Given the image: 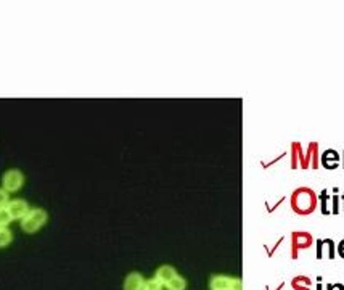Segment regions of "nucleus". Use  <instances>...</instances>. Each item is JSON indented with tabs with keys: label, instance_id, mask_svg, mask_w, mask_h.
Wrapping results in <instances>:
<instances>
[{
	"label": "nucleus",
	"instance_id": "f257e3e1",
	"mask_svg": "<svg viewBox=\"0 0 344 290\" xmlns=\"http://www.w3.org/2000/svg\"><path fill=\"white\" fill-rule=\"evenodd\" d=\"M317 193L309 187H299L291 195V208L296 211L298 215H310L317 208Z\"/></svg>",
	"mask_w": 344,
	"mask_h": 290
},
{
	"label": "nucleus",
	"instance_id": "f03ea898",
	"mask_svg": "<svg viewBox=\"0 0 344 290\" xmlns=\"http://www.w3.org/2000/svg\"><path fill=\"white\" fill-rule=\"evenodd\" d=\"M48 219V215L45 210L42 208H32L29 210L23 219H21V229L26 234H36L37 231H41L45 222Z\"/></svg>",
	"mask_w": 344,
	"mask_h": 290
},
{
	"label": "nucleus",
	"instance_id": "7ed1b4c3",
	"mask_svg": "<svg viewBox=\"0 0 344 290\" xmlns=\"http://www.w3.org/2000/svg\"><path fill=\"white\" fill-rule=\"evenodd\" d=\"M211 290H243L240 279L229 276H213L209 281Z\"/></svg>",
	"mask_w": 344,
	"mask_h": 290
},
{
	"label": "nucleus",
	"instance_id": "20e7f679",
	"mask_svg": "<svg viewBox=\"0 0 344 290\" xmlns=\"http://www.w3.org/2000/svg\"><path fill=\"white\" fill-rule=\"evenodd\" d=\"M24 176L20 169H8L2 177V186L7 192H16L23 187Z\"/></svg>",
	"mask_w": 344,
	"mask_h": 290
},
{
	"label": "nucleus",
	"instance_id": "39448f33",
	"mask_svg": "<svg viewBox=\"0 0 344 290\" xmlns=\"http://www.w3.org/2000/svg\"><path fill=\"white\" fill-rule=\"evenodd\" d=\"M293 258H298V250L309 248L312 245V236L309 232H293Z\"/></svg>",
	"mask_w": 344,
	"mask_h": 290
},
{
	"label": "nucleus",
	"instance_id": "423d86ee",
	"mask_svg": "<svg viewBox=\"0 0 344 290\" xmlns=\"http://www.w3.org/2000/svg\"><path fill=\"white\" fill-rule=\"evenodd\" d=\"M8 213L12 215L13 219H23V218L29 213V205L26 203V200L16 198V200H10V203L7 205Z\"/></svg>",
	"mask_w": 344,
	"mask_h": 290
},
{
	"label": "nucleus",
	"instance_id": "0eeeda50",
	"mask_svg": "<svg viewBox=\"0 0 344 290\" xmlns=\"http://www.w3.org/2000/svg\"><path fill=\"white\" fill-rule=\"evenodd\" d=\"M302 168H319V144L317 142H310L307 153L304 155V163Z\"/></svg>",
	"mask_w": 344,
	"mask_h": 290
},
{
	"label": "nucleus",
	"instance_id": "6e6552de",
	"mask_svg": "<svg viewBox=\"0 0 344 290\" xmlns=\"http://www.w3.org/2000/svg\"><path fill=\"white\" fill-rule=\"evenodd\" d=\"M145 279L140 274V272H129V274L126 276L124 279V286L123 289L124 290H142L143 286H145Z\"/></svg>",
	"mask_w": 344,
	"mask_h": 290
},
{
	"label": "nucleus",
	"instance_id": "1a4fd4ad",
	"mask_svg": "<svg viewBox=\"0 0 344 290\" xmlns=\"http://www.w3.org/2000/svg\"><path fill=\"white\" fill-rule=\"evenodd\" d=\"M177 276V271H175V267H172L171 265H163V266H159L158 269H156V274H154V279L156 281H159L163 286H166L172 277H175Z\"/></svg>",
	"mask_w": 344,
	"mask_h": 290
},
{
	"label": "nucleus",
	"instance_id": "9d476101",
	"mask_svg": "<svg viewBox=\"0 0 344 290\" xmlns=\"http://www.w3.org/2000/svg\"><path fill=\"white\" fill-rule=\"evenodd\" d=\"M322 165H323L326 169L336 168V166L340 165V155H338L333 148L326 150V152L322 155Z\"/></svg>",
	"mask_w": 344,
	"mask_h": 290
},
{
	"label": "nucleus",
	"instance_id": "9b49d317",
	"mask_svg": "<svg viewBox=\"0 0 344 290\" xmlns=\"http://www.w3.org/2000/svg\"><path fill=\"white\" fill-rule=\"evenodd\" d=\"M302 163H304V152L301 148V144L295 142L291 148V168H298V166L302 168Z\"/></svg>",
	"mask_w": 344,
	"mask_h": 290
},
{
	"label": "nucleus",
	"instance_id": "f8f14e48",
	"mask_svg": "<svg viewBox=\"0 0 344 290\" xmlns=\"http://www.w3.org/2000/svg\"><path fill=\"white\" fill-rule=\"evenodd\" d=\"M164 287L168 290H185L187 289V281L180 274H177L175 277H172Z\"/></svg>",
	"mask_w": 344,
	"mask_h": 290
},
{
	"label": "nucleus",
	"instance_id": "ddd939ff",
	"mask_svg": "<svg viewBox=\"0 0 344 290\" xmlns=\"http://www.w3.org/2000/svg\"><path fill=\"white\" fill-rule=\"evenodd\" d=\"M13 241V234L8 227H0V248L7 247Z\"/></svg>",
	"mask_w": 344,
	"mask_h": 290
},
{
	"label": "nucleus",
	"instance_id": "4468645a",
	"mask_svg": "<svg viewBox=\"0 0 344 290\" xmlns=\"http://www.w3.org/2000/svg\"><path fill=\"white\" fill-rule=\"evenodd\" d=\"M319 200H320V210H322V213L323 215H330V208H328V203H330V195L326 191H322L320 195H319Z\"/></svg>",
	"mask_w": 344,
	"mask_h": 290
},
{
	"label": "nucleus",
	"instance_id": "2eb2a0df",
	"mask_svg": "<svg viewBox=\"0 0 344 290\" xmlns=\"http://www.w3.org/2000/svg\"><path fill=\"white\" fill-rule=\"evenodd\" d=\"M12 221H13V218L8 213V210L0 208V227H7Z\"/></svg>",
	"mask_w": 344,
	"mask_h": 290
},
{
	"label": "nucleus",
	"instance_id": "dca6fc26",
	"mask_svg": "<svg viewBox=\"0 0 344 290\" xmlns=\"http://www.w3.org/2000/svg\"><path fill=\"white\" fill-rule=\"evenodd\" d=\"M163 284H161L159 281H156V279H150V281L145 282V286H143L142 290H163Z\"/></svg>",
	"mask_w": 344,
	"mask_h": 290
},
{
	"label": "nucleus",
	"instance_id": "f3484780",
	"mask_svg": "<svg viewBox=\"0 0 344 290\" xmlns=\"http://www.w3.org/2000/svg\"><path fill=\"white\" fill-rule=\"evenodd\" d=\"M8 203H10L8 192L5 189H0V208H7Z\"/></svg>",
	"mask_w": 344,
	"mask_h": 290
},
{
	"label": "nucleus",
	"instance_id": "a211bd4d",
	"mask_svg": "<svg viewBox=\"0 0 344 290\" xmlns=\"http://www.w3.org/2000/svg\"><path fill=\"white\" fill-rule=\"evenodd\" d=\"M331 202H333V215H338L340 213V197H338V189H335V195H333Z\"/></svg>",
	"mask_w": 344,
	"mask_h": 290
},
{
	"label": "nucleus",
	"instance_id": "6ab92c4d",
	"mask_svg": "<svg viewBox=\"0 0 344 290\" xmlns=\"http://www.w3.org/2000/svg\"><path fill=\"white\" fill-rule=\"evenodd\" d=\"M338 252H340V255H341L343 258H344V241L340 243V250H338Z\"/></svg>",
	"mask_w": 344,
	"mask_h": 290
},
{
	"label": "nucleus",
	"instance_id": "aec40b11",
	"mask_svg": "<svg viewBox=\"0 0 344 290\" xmlns=\"http://www.w3.org/2000/svg\"><path fill=\"white\" fill-rule=\"evenodd\" d=\"M336 289H338V290H344V287L341 286V284H336Z\"/></svg>",
	"mask_w": 344,
	"mask_h": 290
},
{
	"label": "nucleus",
	"instance_id": "412c9836",
	"mask_svg": "<svg viewBox=\"0 0 344 290\" xmlns=\"http://www.w3.org/2000/svg\"><path fill=\"white\" fill-rule=\"evenodd\" d=\"M335 287H333V284H328V286H326V290H333Z\"/></svg>",
	"mask_w": 344,
	"mask_h": 290
},
{
	"label": "nucleus",
	"instance_id": "4be33fe9",
	"mask_svg": "<svg viewBox=\"0 0 344 290\" xmlns=\"http://www.w3.org/2000/svg\"><path fill=\"white\" fill-rule=\"evenodd\" d=\"M343 203H344V193H343Z\"/></svg>",
	"mask_w": 344,
	"mask_h": 290
},
{
	"label": "nucleus",
	"instance_id": "5701e85b",
	"mask_svg": "<svg viewBox=\"0 0 344 290\" xmlns=\"http://www.w3.org/2000/svg\"><path fill=\"white\" fill-rule=\"evenodd\" d=\"M343 155H344V152H343ZM343 168H344V163H343Z\"/></svg>",
	"mask_w": 344,
	"mask_h": 290
}]
</instances>
